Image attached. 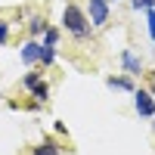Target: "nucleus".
<instances>
[{"label":"nucleus","mask_w":155,"mask_h":155,"mask_svg":"<svg viewBox=\"0 0 155 155\" xmlns=\"http://www.w3.org/2000/svg\"><path fill=\"white\" fill-rule=\"evenodd\" d=\"M62 25H65V31H71L78 41H84V37L90 34V16L78 6V3H65V9H62Z\"/></svg>","instance_id":"nucleus-1"},{"label":"nucleus","mask_w":155,"mask_h":155,"mask_svg":"<svg viewBox=\"0 0 155 155\" xmlns=\"http://www.w3.org/2000/svg\"><path fill=\"white\" fill-rule=\"evenodd\" d=\"M22 87L34 96V102H47L50 99V84L41 78V71H28V74L22 78Z\"/></svg>","instance_id":"nucleus-2"},{"label":"nucleus","mask_w":155,"mask_h":155,"mask_svg":"<svg viewBox=\"0 0 155 155\" xmlns=\"http://www.w3.org/2000/svg\"><path fill=\"white\" fill-rule=\"evenodd\" d=\"M87 16H90V22H93V28H102V25L112 19L109 0H87Z\"/></svg>","instance_id":"nucleus-3"},{"label":"nucleus","mask_w":155,"mask_h":155,"mask_svg":"<svg viewBox=\"0 0 155 155\" xmlns=\"http://www.w3.org/2000/svg\"><path fill=\"white\" fill-rule=\"evenodd\" d=\"M134 106H137V112L143 115V118H155V96H152V90H137L134 93Z\"/></svg>","instance_id":"nucleus-4"},{"label":"nucleus","mask_w":155,"mask_h":155,"mask_svg":"<svg viewBox=\"0 0 155 155\" xmlns=\"http://www.w3.org/2000/svg\"><path fill=\"white\" fill-rule=\"evenodd\" d=\"M41 53H44V41L31 37V41L22 47V53H19V56H22V62H25V65H34V62H41Z\"/></svg>","instance_id":"nucleus-5"},{"label":"nucleus","mask_w":155,"mask_h":155,"mask_svg":"<svg viewBox=\"0 0 155 155\" xmlns=\"http://www.w3.org/2000/svg\"><path fill=\"white\" fill-rule=\"evenodd\" d=\"M121 65H124L127 74H143V62H140L130 50H121Z\"/></svg>","instance_id":"nucleus-6"},{"label":"nucleus","mask_w":155,"mask_h":155,"mask_svg":"<svg viewBox=\"0 0 155 155\" xmlns=\"http://www.w3.org/2000/svg\"><path fill=\"white\" fill-rule=\"evenodd\" d=\"M106 84L112 87V90H127V93H137V87H134V81L127 74H112V78H106Z\"/></svg>","instance_id":"nucleus-7"},{"label":"nucleus","mask_w":155,"mask_h":155,"mask_svg":"<svg viewBox=\"0 0 155 155\" xmlns=\"http://www.w3.org/2000/svg\"><path fill=\"white\" fill-rule=\"evenodd\" d=\"M31 155H62V152H59V146L53 143V140H44L41 146H34V149H31Z\"/></svg>","instance_id":"nucleus-8"},{"label":"nucleus","mask_w":155,"mask_h":155,"mask_svg":"<svg viewBox=\"0 0 155 155\" xmlns=\"http://www.w3.org/2000/svg\"><path fill=\"white\" fill-rule=\"evenodd\" d=\"M47 28H50V25H47V19H44V16H31V22H28V31H31V37L44 34Z\"/></svg>","instance_id":"nucleus-9"},{"label":"nucleus","mask_w":155,"mask_h":155,"mask_svg":"<svg viewBox=\"0 0 155 155\" xmlns=\"http://www.w3.org/2000/svg\"><path fill=\"white\" fill-rule=\"evenodd\" d=\"M53 62H56V47H47V44H44V53H41V65L47 68V65H53Z\"/></svg>","instance_id":"nucleus-10"},{"label":"nucleus","mask_w":155,"mask_h":155,"mask_svg":"<svg viewBox=\"0 0 155 155\" xmlns=\"http://www.w3.org/2000/svg\"><path fill=\"white\" fill-rule=\"evenodd\" d=\"M146 28H149L152 44H155V6H152V9H146Z\"/></svg>","instance_id":"nucleus-11"},{"label":"nucleus","mask_w":155,"mask_h":155,"mask_svg":"<svg viewBox=\"0 0 155 155\" xmlns=\"http://www.w3.org/2000/svg\"><path fill=\"white\" fill-rule=\"evenodd\" d=\"M44 44H47V47H56V44H59V31H56V28H47V31H44Z\"/></svg>","instance_id":"nucleus-12"},{"label":"nucleus","mask_w":155,"mask_h":155,"mask_svg":"<svg viewBox=\"0 0 155 155\" xmlns=\"http://www.w3.org/2000/svg\"><path fill=\"white\" fill-rule=\"evenodd\" d=\"M130 6H134V9H143V12H146V9H152V6H155V0H130Z\"/></svg>","instance_id":"nucleus-13"},{"label":"nucleus","mask_w":155,"mask_h":155,"mask_svg":"<svg viewBox=\"0 0 155 155\" xmlns=\"http://www.w3.org/2000/svg\"><path fill=\"white\" fill-rule=\"evenodd\" d=\"M6 41H9V22L0 19V44H6Z\"/></svg>","instance_id":"nucleus-14"},{"label":"nucleus","mask_w":155,"mask_h":155,"mask_svg":"<svg viewBox=\"0 0 155 155\" xmlns=\"http://www.w3.org/2000/svg\"><path fill=\"white\" fill-rule=\"evenodd\" d=\"M149 90H152V96H155V71L149 74Z\"/></svg>","instance_id":"nucleus-15"}]
</instances>
